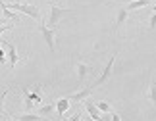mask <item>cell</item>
<instances>
[{"mask_svg":"<svg viewBox=\"0 0 156 121\" xmlns=\"http://www.w3.org/2000/svg\"><path fill=\"white\" fill-rule=\"evenodd\" d=\"M8 8H12L14 12H21V14H25L29 17H33V19H37L41 21V12L37 6H33V4H25V2H12L8 4Z\"/></svg>","mask_w":156,"mask_h":121,"instance_id":"cell-1","label":"cell"},{"mask_svg":"<svg viewBox=\"0 0 156 121\" xmlns=\"http://www.w3.org/2000/svg\"><path fill=\"white\" fill-rule=\"evenodd\" d=\"M39 31H41V35H43L44 42L48 44V50L54 52V50H56V31H54L52 27H48L46 23H41V25H39Z\"/></svg>","mask_w":156,"mask_h":121,"instance_id":"cell-2","label":"cell"},{"mask_svg":"<svg viewBox=\"0 0 156 121\" xmlns=\"http://www.w3.org/2000/svg\"><path fill=\"white\" fill-rule=\"evenodd\" d=\"M114 62H116V54L114 56H110V60H108V64L104 65V69H102V73H100V77L97 81H94L91 87L93 88H97V87H100V85H104L108 79H110V75H112V69H114Z\"/></svg>","mask_w":156,"mask_h":121,"instance_id":"cell-3","label":"cell"},{"mask_svg":"<svg viewBox=\"0 0 156 121\" xmlns=\"http://www.w3.org/2000/svg\"><path fill=\"white\" fill-rule=\"evenodd\" d=\"M66 14H69V10H66V8H60V6L52 4V6H50V17H48V27L56 29V25L60 23V19H62V17H64Z\"/></svg>","mask_w":156,"mask_h":121,"instance_id":"cell-4","label":"cell"},{"mask_svg":"<svg viewBox=\"0 0 156 121\" xmlns=\"http://www.w3.org/2000/svg\"><path fill=\"white\" fill-rule=\"evenodd\" d=\"M2 44H4V48H6V54H8L10 67L14 69L16 65H17V60H20V56H17V48L12 44V42H6V40H2Z\"/></svg>","mask_w":156,"mask_h":121,"instance_id":"cell-5","label":"cell"},{"mask_svg":"<svg viewBox=\"0 0 156 121\" xmlns=\"http://www.w3.org/2000/svg\"><path fill=\"white\" fill-rule=\"evenodd\" d=\"M85 110H87L89 116H91L93 119H97V121H100V117H102V112L98 110L97 102H93L91 98H87V100H85Z\"/></svg>","mask_w":156,"mask_h":121,"instance_id":"cell-6","label":"cell"},{"mask_svg":"<svg viewBox=\"0 0 156 121\" xmlns=\"http://www.w3.org/2000/svg\"><path fill=\"white\" fill-rule=\"evenodd\" d=\"M93 87H85V88H81V90H77V92H73L71 96H68V98L71 100V102H85L89 96H91V92H93Z\"/></svg>","mask_w":156,"mask_h":121,"instance_id":"cell-7","label":"cell"},{"mask_svg":"<svg viewBox=\"0 0 156 121\" xmlns=\"http://www.w3.org/2000/svg\"><path fill=\"white\" fill-rule=\"evenodd\" d=\"M69 104H71V100L66 96V98H60L58 102H56V113H58V119L60 117H64V113L69 110Z\"/></svg>","mask_w":156,"mask_h":121,"instance_id":"cell-8","label":"cell"},{"mask_svg":"<svg viewBox=\"0 0 156 121\" xmlns=\"http://www.w3.org/2000/svg\"><path fill=\"white\" fill-rule=\"evenodd\" d=\"M16 121H46L48 117H44V116H41V113H21V116H16L14 117Z\"/></svg>","mask_w":156,"mask_h":121,"instance_id":"cell-9","label":"cell"},{"mask_svg":"<svg viewBox=\"0 0 156 121\" xmlns=\"http://www.w3.org/2000/svg\"><path fill=\"white\" fill-rule=\"evenodd\" d=\"M0 6H2V16H4L8 21H20V19H17V14H16L12 8H8V4H6V2H2V0H0Z\"/></svg>","mask_w":156,"mask_h":121,"instance_id":"cell-10","label":"cell"},{"mask_svg":"<svg viewBox=\"0 0 156 121\" xmlns=\"http://www.w3.org/2000/svg\"><path fill=\"white\" fill-rule=\"evenodd\" d=\"M89 73H91V67H89L87 64H83V62L77 64V77H79V83L85 81V77H87Z\"/></svg>","mask_w":156,"mask_h":121,"instance_id":"cell-11","label":"cell"},{"mask_svg":"<svg viewBox=\"0 0 156 121\" xmlns=\"http://www.w3.org/2000/svg\"><path fill=\"white\" fill-rule=\"evenodd\" d=\"M127 14H129L127 8H119V10H118V16H116V29H119V27L125 23V19H127Z\"/></svg>","mask_w":156,"mask_h":121,"instance_id":"cell-12","label":"cell"},{"mask_svg":"<svg viewBox=\"0 0 156 121\" xmlns=\"http://www.w3.org/2000/svg\"><path fill=\"white\" fill-rule=\"evenodd\" d=\"M23 104H25V110L27 112H31L33 106H35V100L31 98V92H29L27 88H23Z\"/></svg>","mask_w":156,"mask_h":121,"instance_id":"cell-13","label":"cell"},{"mask_svg":"<svg viewBox=\"0 0 156 121\" xmlns=\"http://www.w3.org/2000/svg\"><path fill=\"white\" fill-rule=\"evenodd\" d=\"M54 112H56V104H44V106H41V110H39V113L44 116V117H50Z\"/></svg>","mask_w":156,"mask_h":121,"instance_id":"cell-14","label":"cell"},{"mask_svg":"<svg viewBox=\"0 0 156 121\" xmlns=\"http://www.w3.org/2000/svg\"><path fill=\"white\" fill-rule=\"evenodd\" d=\"M151 4V0H133V2H129V6H127V10L131 12V10H139V8H145V6H148Z\"/></svg>","mask_w":156,"mask_h":121,"instance_id":"cell-15","label":"cell"},{"mask_svg":"<svg viewBox=\"0 0 156 121\" xmlns=\"http://www.w3.org/2000/svg\"><path fill=\"white\" fill-rule=\"evenodd\" d=\"M6 94H8V88L2 90V94H0V116H2V117H8V113H6V110H4V98H6Z\"/></svg>","mask_w":156,"mask_h":121,"instance_id":"cell-16","label":"cell"},{"mask_svg":"<svg viewBox=\"0 0 156 121\" xmlns=\"http://www.w3.org/2000/svg\"><path fill=\"white\" fill-rule=\"evenodd\" d=\"M97 106H98V110L102 112V113H110V112H112V106L108 104V102H104V100H100V102H97Z\"/></svg>","mask_w":156,"mask_h":121,"instance_id":"cell-17","label":"cell"},{"mask_svg":"<svg viewBox=\"0 0 156 121\" xmlns=\"http://www.w3.org/2000/svg\"><path fill=\"white\" fill-rule=\"evenodd\" d=\"M148 98H151V102L154 104L156 108V83H151V90H148Z\"/></svg>","mask_w":156,"mask_h":121,"instance_id":"cell-18","label":"cell"},{"mask_svg":"<svg viewBox=\"0 0 156 121\" xmlns=\"http://www.w3.org/2000/svg\"><path fill=\"white\" fill-rule=\"evenodd\" d=\"M6 56H8V54L4 52V44H2V40H0V64H6Z\"/></svg>","mask_w":156,"mask_h":121,"instance_id":"cell-19","label":"cell"},{"mask_svg":"<svg viewBox=\"0 0 156 121\" xmlns=\"http://www.w3.org/2000/svg\"><path fill=\"white\" fill-rule=\"evenodd\" d=\"M81 117H83L81 112H77V113H73V116H71L69 119H66V121H81Z\"/></svg>","mask_w":156,"mask_h":121,"instance_id":"cell-20","label":"cell"},{"mask_svg":"<svg viewBox=\"0 0 156 121\" xmlns=\"http://www.w3.org/2000/svg\"><path fill=\"white\" fill-rule=\"evenodd\" d=\"M14 25H8V23H6V25H0V35H2L4 31H8V29H12Z\"/></svg>","mask_w":156,"mask_h":121,"instance_id":"cell-21","label":"cell"},{"mask_svg":"<svg viewBox=\"0 0 156 121\" xmlns=\"http://www.w3.org/2000/svg\"><path fill=\"white\" fill-rule=\"evenodd\" d=\"M112 121H122V119H119V113H116V112H112Z\"/></svg>","mask_w":156,"mask_h":121,"instance_id":"cell-22","label":"cell"},{"mask_svg":"<svg viewBox=\"0 0 156 121\" xmlns=\"http://www.w3.org/2000/svg\"><path fill=\"white\" fill-rule=\"evenodd\" d=\"M6 21H8V19H6L4 16H0V25H6Z\"/></svg>","mask_w":156,"mask_h":121,"instance_id":"cell-23","label":"cell"},{"mask_svg":"<svg viewBox=\"0 0 156 121\" xmlns=\"http://www.w3.org/2000/svg\"><path fill=\"white\" fill-rule=\"evenodd\" d=\"M4 121H16V119H14V117H10V116H8V117H4Z\"/></svg>","mask_w":156,"mask_h":121,"instance_id":"cell-24","label":"cell"},{"mask_svg":"<svg viewBox=\"0 0 156 121\" xmlns=\"http://www.w3.org/2000/svg\"><path fill=\"white\" fill-rule=\"evenodd\" d=\"M50 2H52V4H56V6H58V2H62V0H50Z\"/></svg>","mask_w":156,"mask_h":121,"instance_id":"cell-25","label":"cell"},{"mask_svg":"<svg viewBox=\"0 0 156 121\" xmlns=\"http://www.w3.org/2000/svg\"><path fill=\"white\" fill-rule=\"evenodd\" d=\"M0 121H2V117H0Z\"/></svg>","mask_w":156,"mask_h":121,"instance_id":"cell-26","label":"cell"}]
</instances>
